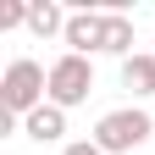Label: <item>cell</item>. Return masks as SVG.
I'll use <instances>...</instances> for the list:
<instances>
[{
  "label": "cell",
  "instance_id": "6da1fadb",
  "mask_svg": "<svg viewBox=\"0 0 155 155\" xmlns=\"http://www.w3.org/2000/svg\"><path fill=\"white\" fill-rule=\"evenodd\" d=\"M50 100V72L28 61V55H17V61L6 67V78H0V105H6V116H28Z\"/></svg>",
  "mask_w": 155,
  "mask_h": 155
},
{
  "label": "cell",
  "instance_id": "7a4b0ae2",
  "mask_svg": "<svg viewBox=\"0 0 155 155\" xmlns=\"http://www.w3.org/2000/svg\"><path fill=\"white\" fill-rule=\"evenodd\" d=\"M150 133H155L150 111H139V105H122V111H105V116H100V127H94V144H100L105 155H127V150L150 144Z\"/></svg>",
  "mask_w": 155,
  "mask_h": 155
},
{
  "label": "cell",
  "instance_id": "3957f363",
  "mask_svg": "<svg viewBox=\"0 0 155 155\" xmlns=\"http://www.w3.org/2000/svg\"><path fill=\"white\" fill-rule=\"evenodd\" d=\"M94 94V67H89V55H55L50 61V105H61V111H72V105H83Z\"/></svg>",
  "mask_w": 155,
  "mask_h": 155
},
{
  "label": "cell",
  "instance_id": "277c9868",
  "mask_svg": "<svg viewBox=\"0 0 155 155\" xmlns=\"http://www.w3.org/2000/svg\"><path fill=\"white\" fill-rule=\"evenodd\" d=\"M61 39H67L72 55H94V50L105 45V11H72Z\"/></svg>",
  "mask_w": 155,
  "mask_h": 155
},
{
  "label": "cell",
  "instance_id": "5b68a950",
  "mask_svg": "<svg viewBox=\"0 0 155 155\" xmlns=\"http://www.w3.org/2000/svg\"><path fill=\"white\" fill-rule=\"evenodd\" d=\"M22 133H28L33 144H61V133H67V111L45 100L39 111H28V116H22Z\"/></svg>",
  "mask_w": 155,
  "mask_h": 155
},
{
  "label": "cell",
  "instance_id": "8992f818",
  "mask_svg": "<svg viewBox=\"0 0 155 155\" xmlns=\"http://www.w3.org/2000/svg\"><path fill=\"white\" fill-rule=\"evenodd\" d=\"M67 17L72 11H61L55 0H39V6H28V33L33 39H55V33H67Z\"/></svg>",
  "mask_w": 155,
  "mask_h": 155
},
{
  "label": "cell",
  "instance_id": "52a82bcc",
  "mask_svg": "<svg viewBox=\"0 0 155 155\" xmlns=\"http://www.w3.org/2000/svg\"><path fill=\"white\" fill-rule=\"evenodd\" d=\"M100 50H105V55H122V61L139 55V50H133V22H127L122 11H105V45H100Z\"/></svg>",
  "mask_w": 155,
  "mask_h": 155
},
{
  "label": "cell",
  "instance_id": "ba28073f",
  "mask_svg": "<svg viewBox=\"0 0 155 155\" xmlns=\"http://www.w3.org/2000/svg\"><path fill=\"white\" fill-rule=\"evenodd\" d=\"M122 89H133L139 100L155 94V55H127L122 61Z\"/></svg>",
  "mask_w": 155,
  "mask_h": 155
},
{
  "label": "cell",
  "instance_id": "9c48e42d",
  "mask_svg": "<svg viewBox=\"0 0 155 155\" xmlns=\"http://www.w3.org/2000/svg\"><path fill=\"white\" fill-rule=\"evenodd\" d=\"M22 22H28V6H17V0L0 6V28H22Z\"/></svg>",
  "mask_w": 155,
  "mask_h": 155
},
{
  "label": "cell",
  "instance_id": "30bf717a",
  "mask_svg": "<svg viewBox=\"0 0 155 155\" xmlns=\"http://www.w3.org/2000/svg\"><path fill=\"white\" fill-rule=\"evenodd\" d=\"M61 155H105V150H100V144H94V139H78V144H67Z\"/></svg>",
  "mask_w": 155,
  "mask_h": 155
}]
</instances>
